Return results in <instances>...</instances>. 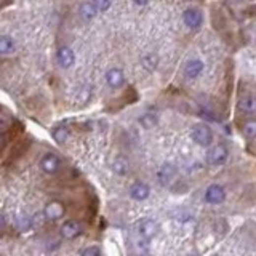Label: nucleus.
<instances>
[{
    "label": "nucleus",
    "instance_id": "1",
    "mask_svg": "<svg viewBox=\"0 0 256 256\" xmlns=\"http://www.w3.org/2000/svg\"><path fill=\"white\" fill-rule=\"evenodd\" d=\"M191 138L195 144L202 146V147H207V146L211 144V141H213V131H211V128L208 125L197 124V125H194V128H192Z\"/></svg>",
    "mask_w": 256,
    "mask_h": 256
},
{
    "label": "nucleus",
    "instance_id": "2",
    "mask_svg": "<svg viewBox=\"0 0 256 256\" xmlns=\"http://www.w3.org/2000/svg\"><path fill=\"white\" fill-rule=\"evenodd\" d=\"M229 157V149L224 144H216L213 146L207 154V162L213 166H220L227 160Z\"/></svg>",
    "mask_w": 256,
    "mask_h": 256
},
{
    "label": "nucleus",
    "instance_id": "3",
    "mask_svg": "<svg viewBox=\"0 0 256 256\" xmlns=\"http://www.w3.org/2000/svg\"><path fill=\"white\" fill-rule=\"evenodd\" d=\"M226 198V191L220 184H211L205 191V202L210 205H220Z\"/></svg>",
    "mask_w": 256,
    "mask_h": 256
},
{
    "label": "nucleus",
    "instance_id": "4",
    "mask_svg": "<svg viewBox=\"0 0 256 256\" xmlns=\"http://www.w3.org/2000/svg\"><path fill=\"white\" fill-rule=\"evenodd\" d=\"M183 21L184 24L188 26L189 29L192 31H195L198 29L202 26L203 23V16H202V13L198 11L197 8H189V10H186L184 11V15H183Z\"/></svg>",
    "mask_w": 256,
    "mask_h": 256
},
{
    "label": "nucleus",
    "instance_id": "5",
    "mask_svg": "<svg viewBox=\"0 0 256 256\" xmlns=\"http://www.w3.org/2000/svg\"><path fill=\"white\" fill-rule=\"evenodd\" d=\"M60 166H61V162H60V159H58L56 154L48 152V154H45L40 160V168L45 173H48V175H55V173L60 170Z\"/></svg>",
    "mask_w": 256,
    "mask_h": 256
},
{
    "label": "nucleus",
    "instance_id": "6",
    "mask_svg": "<svg viewBox=\"0 0 256 256\" xmlns=\"http://www.w3.org/2000/svg\"><path fill=\"white\" fill-rule=\"evenodd\" d=\"M63 215H64V205L61 202L51 200L45 205V208H43L45 220L56 221V220H60V218H63Z\"/></svg>",
    "mask_w": 256,
    "mask_h": 256
},
{
    "label": "nucleus",
    "instance_id": "7",
    "mask_svg": "<svg viewBox=\"0 0 256 256\" xmlns=\"http://www.w3.org/2000/svg\"><path fill=\"white\" fill-rule=\"evenodd\" d=\"M106 83L114 90H119L125 85V74L119 67H112L106 72Z\"/></svg>",
    "mask_w": 256,
    "mask_h": 256
},
{
    "label": "nucleus",
    "instance_id": "8",
    "mask_svg": "<svg viewBox=\"0 0 256 256\" xmlns=\"http://www.w3.org/2000/svg\"><path fill=\"white\" fill-rule=\"evenodd\" d=\"M176 176V168L171 163H162L157 170V179L162 186L170 184Z\"/></svg>",
    "mask_w": 256,
    "mask_h": 256
},
{
    "label": "nucleus",
    "instance_id": "9",
    "mask_svg": "<svg viewBox=\"0 0 256 256\" xmlns=\"http://www.w3.org/2000/svg\"><path fill=\"white\" fill-rule=\"evenodd\" d=\"M56 63L60 64V67L63 69H69L72 64L75 63V55L74 51L69 47H61L56 53Z\"/></svg>",
    "mask_w": 256,
    "mask_h": 256
},
{
    "label": "nucleus",
    "instance_id": "10",
    "mask_svg": "<svg viewBox=\"0 0 256 256\" xmlns=\"http://www.w3.org/2000/svg\"><path fill=\"white\" fill-rule=\"evenodd\" d=\"M80 232H82V227H80V224L77 223V221L69 220V221H64L63 223V226H61V235L66 240H74L75 237L80 235Z\"/></svg>",
    "mask_w": 256,
    "mask_h": 256
},
{
    "label": "nucleus",
    "instance_id": "11",
    "mask_svg": "<svg viewBox=\"0 0 256 256\" xmlns=\"http://www.w3.org/2000/svg\"><path fill=\"white\" fill-rule=\"evenodd\" d=\"M203 69H205L203 61L191 60V61L186 63V66H184V75L188 77V79H197V77L203 72Z\"/></svg>",
    "mask_w": 256,
    "mask_h": 256
},
{
    "label": "nucleus",
    "instance_id": "12",
    "mask_svg": "<svg viewBox=\"0 0 256 256\" xmlns=\"http://www.w3.org/2000/svg\"><path fill=\"white\" fill-rule=\"evenodd\" d=\"M149 194H151V189L146 183H134L130 188V197L133 200H138V202L146 200V198L149 197Z\"/></svg>",
    "mask_w": 256,
    "mask_h": 256
},
{
    "label": "nucleus",
    "instance_id": "13",
    "mask_svg": "<svg viewBox=\"0 0 256 256\" xmlns=\"http://www.w3.org/2000/svg\"><path fill=\"white\" fill-rule=\"evenodd\" d=\"M138 230H139L141 239H149L151 240L157 232V224L154 223L152 220H144L143 223L139 224Z\"/></svg>",
    "mask_w": 256,
    "mask_h": 256
},
{
    "label": "nucleus",
    "instance_id": "14",
    "mask_svg": "<svg viewBox=\"0 0 256 256\" xmlns=\"http://www.w3.org/2000/svg\"><path fill=\"white\" fill-rule=\"evenodd\" d=\"M96 13H98V8H96V5H95L93 2H85V3H82L80 8H79V15H80V18H82L85 23L92 21V19L96 16Z\"/></svg>",
    "mask_w": 256,
    "mask_h": 256
},
{
    "label": "nucleus",
    "instance_id": "15",
    "mask_svg": "<svg viewBox=\"0 0 256 256\" xmlns=\"http://www.w3.org/2000/svg\"><path fill=\"white\" fill-rule=\"evenodd\" d=\"M239 109L245 114H255L256 112V98L252 95H245L239 99Z\"/></svg>",
    "mask_w": 256,
    "mask_h": 256
},
{
    "label": "nucleus",
    "instance_id": "16",
    "mask_svg": "<svg viewBox=\"0 0 256 256\" xmlns=\"http://www.w3.org/2000/svg\"><path fill=\"white\" fill-rule=\"evenodd\" d=\"M16 50V45H15V40L10 37V35H2L0 37V53L3 56H8V55H13Z\"/></svg>",
    "mask_w": 256,
    "mask_h": 256
},
{
    "label": "nucleus",
    "instance_id": "17",
    "mask_svg": "<svg viewBox=\"0 0 256 256\" xmlns=\"http://www.w3.org/2000/svg\"><path fill=\"white\" fill-rule=\"evenodd\" d=\"M112 168H114L115 173H117V175L124 176V175H127V173H128V170H130V165H128V160H127V159L117 157V159L114 160Z\"/></svg>",
    "mask_w": 256,
    "mask_h": 256
},
{
    "label": "nucleus",
    "instance_id": "18",
    "mask_svg": "<svg viewBox=\"0 0 256 256\" xmlns=\"http://www.w3.org/2000/svg\"><path fill=\"white\" fill-rule=\"evenodd\" d=\"M157 115L156 114H152V112H147L144 115H141V119H139V124L143 128H146V130H151V128H154L157 125Z\"/></svg>",
    "mask_w": 256,
    "mask_h": 256
},
{
    "label": "nucleus",
    "instance_id": "19",
    "mask_svg": "<svg viewBox=\"0 0 256 256\" xmlns=\"http://www.w3.org/2000/svg\"><path fill=\"white\" fill-rule=\"evenodd\" d=\"M15 223H16V227L19 230H31L32 227H34V220L29 218L28 215H19L15 220Z\"/></svg>",
    "mask_w": 256,
    "mask_h": 256
},
{
    "label": "nucleus",
    "instance_id": "20",
    "mask_svg": "<svg viewBox=\"0 0 256 256\" xmlns=\"http://www.w3.org/2000/svg\"><path fill=\"white\" fill-rule=\"evenodd\" d=\"M157 63H159L157 56L152 55V53L144 55L143 58H141V64H143V67H144L146 70H149V72H152V70L157 67Z\"/></svg>",
    "mask_w": 256,
    "mask_h": 256
},
{
    "label": "nucleus",
    "instance_id": "21",
    "mask_svg": "<svg viewBox=\"0 0 256 256\" xmlns=\"http://www.w3.org/2000/svg\"><path fill=\"white\" fill-rule=\"evenodd\" d=\"M243 134H245V136L250 138V139L256 138V120L255 119L247 120L245 124H243Z\"/></svg>",
    "mask_w": 256,
    "mask_h": 256
},
{
    "label": "nucleus",
    "instance_id": "22",
    "mask_svg": "<svg viewBox=\"0 0 256 256\" xmlns=\"http://www.w3.org/2000/svg\"><path fill=\"white\" fill-rule=\"evenodd\" d=\"M51 134H53L55 141H58V143H64V141L67 139V130L64 127H58L55 128L53 131H51Z\"/></svg>",
    "mask_w": 256,
    "mask_h": 256
},
{
    "label": "nucleus",
    "instance_id": "23",
    "mask_svg": "<svg viewBox=\"0 0 256 256\" xmlns=\"http://www.w3.org/2000/svg\"><path fill=\"white\" fill-rule=\"evenodd\" d=\"M92 2L96 5V8H98V11H101V13L107 11L112 5V0H92Z\"/></svg>",
    "mask_w": 256,
    "mask_h": 256
},
{
    "label": "nucleus",
    "instance_id": "24",
    "mask_svg": "<svg viewBox=\"0 0 256 256\" xmlns=\"http://www.w3.org/2000/svg\"><path fill=\"white\" fill-rule=\"evenodd\" d=\"M82 255H90V256H99L101 255V250L98 247H88L85 250H82Z\"/></svg>",
    "mask_w": 256,
    "mask_h": 256
},
{
    "label": "nucleus",
    "instance_id": "25",
    "mask_svg": "<svg viewBox=\"0 0 256 256\" xmlns=\"http://www.w3.org/2000/svg\"><path fill=\"white\" fill-rule=\"evenodd\" d=\"M90 95H92V90H88V87L83 88L82 92H80V101L82 102H87L90 99Z\"/></svg>",
    "mask_w": 256,
    "mask_h": 256
},
{
    "label": "nucleus",
    "instance_id": "26",
    "mask_svg": "<svg viewBox=\"0 0 256 256\" xmlns=\"http://www.w3.org/2000/svg\"><path fill=\"white\" fill-rule=\"evenodd\" d=\"M133 2L136 5H139V6H143V5H146L147 2H149V0H133Z\"/></svg>",
    "mask_w": 256,
    "mask_h": 256
}]
</instances>
